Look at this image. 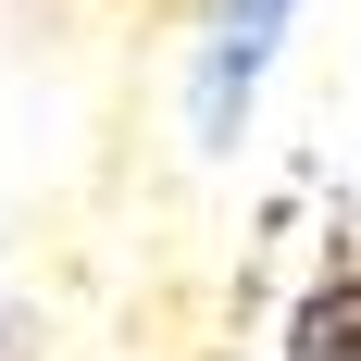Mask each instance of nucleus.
Here are the masks:
<instances>
[{"label":"nucleus","mask_w":361,"mask_h":361,"mask_svg":"<svg viewBox=\"0 0 361 361\" xmlns=\"http://www.w3.org/2000/svg\"><path fill=\"white\" fill-rule=\"evenodd\" d=\"M299 0H212V37H200V75H187V112H200V137H237L262 100V75H274V50H287Z\"/></svg>","instance_id":"f257e3e1"}]
</instances>
